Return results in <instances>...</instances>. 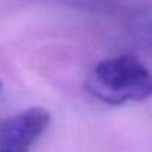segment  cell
Returning a JSON list of instances; mask_svg holds the SVG:
<instances>
[{
    "label": "cell",
    "mask_w": 152,
    "mask_h": 152,
    "mask_svg": "<svg viewBox=\"0 0 152 152\" xmlns=\"http://www.w3.org/2000/svg\"><path fill=\"white\" fill-rule=\"evenodd\" d=\"M87 90L107 104L145 102L152 97V72L133 55L110 57L93 69Z\"/></svg>",
    "instance_id": "1"
},
{
    "label": "cell",
    "mask_w": 152,
    "mask_h": 152,
    "mask_svg": "<svg viewBox=\"0 0 152 152\" xmlns=\"http://www.w3.org/2000/svg\"><path fill=\"white\" fill-rule=\"evenodd\" d=\"M51 116L42 107H30L0 124V152H30L49 127Z\"/></svg>",
    "instance_id": "2"
},
{
    "label": "cell",
    "mask_w": 152,
    "mask_h": 152,
    "mask_svg": "<svg viewBox=\"0 0 152 152\" xmlns=\"http://www.w3.org/2000/svg\"><path fill=\"white\" fill-rule=\"evenodd\" d=\"M134 36L149 51H152V6L140 11L131 21Z\"/></svg>",
    "instance_id": "3"
}]
</instances>
